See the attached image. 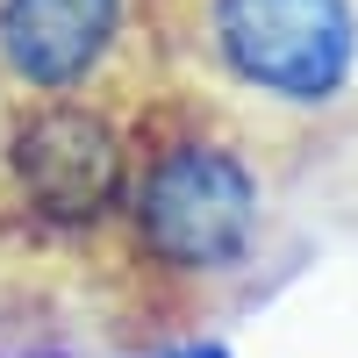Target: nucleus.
<instances>
[{
  "mask_svg": "<svg viewBox=\"0 0 358 358\" xmlns=\"http://www.w3.org/2000/svg\"><path fill=\"white\" fill-rule=\"evenodd\" d=\"M122 229L143 273L172 287H215L244 273L265 236V187L244 143L208 122H165L129 143Z\"/></svg>",
  "mask_w": 358,
  "mask_h": 358,
  "instance_id": "obj_1",
  "label": "nucleus"
},
{
  "mask_svg": "<svg viewBox=\"0 0 358 358\" xmlns=\"http://www.w3.org/2000/svg\"><path fill=\"white\" fill-rule=\"evenodd\" d=\"M194 50L222 94L322 115L358 79V0H194Z\"/></svg>",
  "mask_w": 358,
  "mask_h": 358,
  "instance_id": "obj_2",
  "label": "nucleus"
},
{
  "mask_svg": "<svg viewBox=\"0 0 358 358\" xmlns=\"http://www.w3.org/2000/svg\"><path fill=\"white\" fill-rule=\"evenodd\" d=\"M0 172H8L15 208L36 229L86 236V229H108L122 215L129 136L101 101H29L8 122Z\"/></svg>",
  "mask_w": 358,
  "mask_h": 358,
  "instance_id": "obj_3",
  "label": "nucleus"
},
{
  "mask_svg": "<svg viewBox=\"0 0 358 358\" xmlns=\"http://www.w3.org/2000/svg\"><path fill=\"white\" fill-rule=\"evenodd\" d=\"M129 29L136 0H0V79L22 101H86Z\"/></svg>",
  "mask_w": 358,
  "mask_h": 358,
  "instance_id": "obj_4",
  "label": "nucleus"
},
{
  "mask_svg": "<svg viewBox=\"0 0 358 358\" xmlns=\"http://www.w3.org/2000/svg\"><path fill=\"white\" fill-rule=\"evenodd\" d=\"M158 358H229V344L222 337H187V344H165Z\"/></svg>",
  "mask_w": 358,
  "mask_h": 358,
  "instance_id": "obj_5",
  "label": "nucleus"
},
{
  "mask_svg": "<svg viewBox=\"0 0 358 358\" xmlns=\"http://www.w3.org/2000/svg\"><path fill=\"white\" fill-rule=\"evenodd\" d=\"M136 358H158V351H136Z\"/></svg>",
  "mask_w": 358,
  "mask_h": 358,
  "instance_id": "obj_6",
  "label": "nucleus"
}]
</instances>
